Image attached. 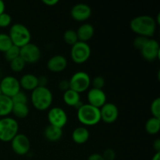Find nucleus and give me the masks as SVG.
Instances as JSON below:
<instances>
[{
    "mask_svg": "<svg viewBox=\"0 0 160 160\" xmlns=\"http://www.w3.org/2000/svg\"><path fill=\"white\" fill-rule=\"evenodd\" d=\"M157 23L152 17L141 15L134 17L130 22V28L138 36L151 38L156 33Z\"/></svg>",
    "mask_w": 160,
    "mask_h": 160,
    "instance_id": "1",
    "label": "nucleus"
},
{
    "mask_svg": "<svg viewBox=\"0 0 160 160\" xmlns=\"http://www.w3.org/2000/svg\"><path fill=\"white\" fill-rule=\"evenodd\" d=\"M52 101V93L48 88L38 86L31 92V104L37 110L45 111L50 109Z\"/></svg>",
    "mask_w": 160,
    "mask_h": 160,
    "instance_id": "2",
    "label": "nucleus"
},
{
    "mask_svg": "<svg viewBox=\"0 0 160 160\" xmlns=\"http://www.w3.org/2000/svg\"><path fill=\"white\" fill-rule=\"evenodd\" d=\"M78 120L81 124L85 126H95L101 121L100 109L92 105L82 104L77 112Z\"/></svg>",
    "mask_w": 160,
    "mask_h": 160,
    "instance_id": "3",
    "label": "nucleus"
},
{
    "mask_svg": "<svg viewBox=\"0 0 160 160\" xmlns=\"http://www.w3.org/2000/svg\"><path fill=\"white\" fill-rule=\"evenodd\" d=\"M8 34L12 45L19 48H21L31 42V31L23 23H17L11 25Z\"/></svg>",
    "mask_w": 160,
    "mask_h": 160,
    "instance_id": "4",
    "label": "nucleus"
},
{
    "mask_svg": "<svg viewBox=\"0 0 160 160\" xmlns=\"http://www.w3.org/2000/svg\"><path fill=\"white\" fill-rule=\"evenodd\" d=\"M19 124L17 120L6 117L0 119V141L10 142L18 134Z\"/></svg>",
    "mask_w": 160,
    "mask_h": 160,
    "instance_id": "5",
    "label": "nucleus"
},
{
    "mask_svg": "<svg viewBox=\"0 0 160 160\" xmlns=\"http://www.w3.org/2000/svg\"><path fill=\"white\" fill-rule=\"evenodd\" d=\"M90 76L84 71H78L73 73L69 80L70 89L81 94L88 90L91 86Z\"/></svg>",
    "mask_w": 160,
    "mask_h": 160,
    "instance_id": "6",
    "label": "nucleus"
},
{
    "mask_svg": "<svg viewBox=\"0 0 160 160\" xmlns=\"http://www.w3.org/2000/svg\"><path fill=\"white\" fill-rule=\"evenodd\" d=\"M92 54L91 47L87 42L78 41L76 44L71 46L70 57L76 64H83L87 62Z\"/></svg>",
    "mask_w": 160,
    "mask_h": 160,
    "instance_id": "7",
    "label": "nucleus"
},
{
    "mask_svg": "<svg viewBox=\"0 0 160 160\" xmlns=\"http://www.w3.org/2000/svg\"><path fill=\"white\" fill-rule=\"evenodd\" d=\"M41 56L42 52L39 47L32 42H30L20 48V57L26 64L36 63L39 61Z\"/></svg>",
    "mask_w": 160,
    "mask_h": 160,
    "instance_id": "8",
    "label": "nucleus"
},
{
    "mask_svg": "<svg viewBox=\"0 0 160 160\" xmlns=\"http://www.w3.org/2000/svg\"><path fill=\"white\" fill-rule=\"evenodd\" d=\"M49 125L62 129L67 125L68 117L63 109L58 106L50 108L47 114Z\"/></svg>",
    "mask_w": 160,
    "mask_h": 160,
    "instance_id": "9",
    "label": "nucleus"
},
{
    "mask_svg": "<svg viewBox=\"0 0 160 160\" xmlns=\"http://www.w3.org/2000/svg\"><path fill=\"white\" fill-rule=\"evenodd\" d=\"M10 142L12 150L18 156H25L31 149V142L29 138L23 134L18 133Z\"/></svg>",
    "mask_w": 160,
    "mask_h": 160,
    "instance_id": "10",
    "label": "nucleus"
},
{
    "mask_svg": "<svg viewBox=\"0 0 160 160\" xmlns=\"http://www.w3.org/2000/svg\"><path fill=\"white\" fill-rule=\"evenodd\" d=\"M0 89L2 95L12 98L20 91L19 80L12 76L4 77L0 81Z\"/></svg>",
    "mask_w": 160,
    "mask_h": 160,
    "instance_id": "11",
    "label": "nucleus"
},
{
    "mask_svg": "<svg viewBox=\"0 0 160 160\" xmlns=\"http://www.w3.org/2000/svg\"><path fill=\"white\" fill-rule=\"evenodd\" d=\"M142 57L147 61H155L159 59L160 47L159 42L153 38H148L143 48L140 50Z\"/></svg>",
    "mask_w": 160,
    "mask_h": 160,
    "instance_id": "12",
    "label": "nucleus"
},
{
    "mask_svg": "<svg viewBox=\"0 0 160 160\" xmlns=\"http://www.w3.org/2000/svg\"><path fill=\"white\" fill-rule=\"evenodd\" d=\"M92 14V8L85 3H78L70 9V16L78 22H85Z\"/></svg>",
    "mask_w": 160,
    "mask_h": 160,
    "instance_id": "13",
    "label": "nucleus"
},
{
    "mask_svg": "<svg viewBox=\"0 0 160 160\" xmlns=\"http://www.w3.org/2000/svg\"><path fill=\"white\" fill-rule=\"evenodd\" d=\"M99 109L101 120L104 123H112L118 119L119 109L114 103L106 102Z\"/></svg>",
    "mask_w": 160,
    "mask_h": 160,
    "instance_id": "14",
    "label": "nucleus"
},
{
    "mask_svg": "<svg viewBox=\"0 0 160 160\" xmlns=\"http://www.w3.org/2000/svg\"><path fill=\"white\" fill-rule=\"evenodd\" d=\"M87 99L88 104L100 109L106 103L107 97L103 89H96L92 88L88 92Z\"/></svg>",
    "mask_w": 160,
    "mask_h": 160,
    "instance_id": "15",
    "label": "nucleus"
},
{
    "mask_svg": "<svg viewBox=\"0 0 160 160\" xmlns=\"http://www.w3.org/2000/svg\"><path fill=\"white\" fill-rule=\"evenodd\" d=\"M67 59L62 55H55L47 62V68L52 73H60L66 70L67 67Z\"/></svg>",
    "mask_w": 160,
    "mask_h": 160,
    "instance_id": "16",
    "label": "nucleus"
},
{
    "mask_svg": "<svg viewBox=\"0 0 160 160\" xmlns=\"http://www.w3.org/2000/svg\"><path fill=\"white\" fill-rule=\"evenodd\" d=\"M76 32L79 42H87L93 38L95 34V28L91 23H84L78 28Z\"/></svg>",
    "mask_w": 160,
    "mask_h": 160,
    "instance_id": "17",
    "label": "nucleus"
},
{
    "mask_svg": "<svg viewBox=\"0 0 160 160\" xmlns=\"http://www.w3.org/2000/svg\"><path fill=\"white\" fill-rule=\"evenodd\" d=\"M20 82V88H23V90L31 91L38 87V77L35 76L33 73H26L23 74L19 80Z\"/></svg>",
    "mask_w": 160,
    "mask_h": 160,
    "instance_id": "18",
    "label": "nucleus"
},
{
    "mask_svg": "<svg viewBox=\"0 0 160 160\" xmlns=\"http://www.w3.org/2000/svg\"><path fill=\"white\" fill-rule=\"evenodd\" d=\"M62 100L66 105L71 106V107H75L77 109H78L83 104L81 101L80 94L71 89H68L63 92Z\"/></svg>",
    "mask_w": 160,
    "mask_h": 160,
    "instance_id": "19",
    "label": "nucleus"
},
{
    "mask_svg": "<svg viewBox=\"0 0 160 160\" xmlns=\"http://www.w3.org/2000/svg\"><path fill=\"white\" fill-rule=\"evenodd\" d=\"M71 138L74 143L78 145H83L88 141L90 138V133L86 127H78L72 132Z\"/></svg>",
    "mask_w": 160,
    "mask_h": 160,
    "instance_id": "20",
    "label": "nucleus"
},
{
    "mask_svg": "<svg viewBox=\"0 0 160 160\" xmlns=\"http://www.w3.org/2000/svg\"><path fill=\"white\" fill-rule=\"evenodd\" d=\"M44 137L51 142H56L62 137V129L48 125L44 130Z\"/></svg>",
    "mask_w": 160,
    "mask_h": 160,
    "instance_id": "21",
    "label": "nucleus"
},
{
    "mask_svg": "<svg viewBox=\"0 0 160 160\" xmlns=\"http://www.w3.org/2000/svg\"><path fill=\"white\" fill-rule=\"evenodd\" d=\"M13 103L9 97L4 95H0V117H6L12 113Z\"/></svg>",
    "mask_w": 160,
    "mask_h": 160,
    "instance_id": "22",
    "label": "nucleus"
},
{
    "mask_svg": "<svg viewBox=\"0 0 160 160\" xmlns=\"http://www.w3.org/2000/svg\"><path fill=\"white\" fill-rule=\"evenodd\" d=\"M145 131L150 135H156L159 132L160 119L152 117L145 124Z\"/></svg>",
    "mask_w": 160,
    "mask_h": 160,
    "instance_id": "23",
    "label": "nucleus"
},
{
    "mask_svg": "<svg viewBox=\"0 0 160 160\" xmlns=\"http://www.w3.org/2000/svg\"><path fill=\"white\" fill-rule=\"evenodd\" d=\"M12 113L17 118L24 119L29 114V107L28 104H13L12 109Z\"/></svg>",
    "mask_w": 160,
    "mask_h": 160,
    "instance_id": "24",
    "label": "nucleus"
},
{
    "mask_svg": "<svg viewBox=\"0 0 160 160\" xmlns=\"http://www.w3.org/2000/svg\"><path fill=\"white\" fill-rule=\"evenodd\" d=\"M63 40L67 45L73 46L74 44H76L78 42V38L77 35L76 31L73 29L67 30L63 34Z\"/></svg>",
    "mask_w": 160,
    "mask_h": 160,
    "instance_id": "25",
    "label": "nucleus"
},
{
    "mask_svg": "<svg viewBox=\"0 0 160 160\" xmlns=\"http://www.w3.org/2000/svg\"><path fill=\"white\" fill-rule=\"evenodd\" d=\"M12 45L9 34L0 33V52L5 53Z\"/></svg>",
    "mask_w": 160,
    "mask_h": 160,
    "instance_id": "26",
    "label": "nucleus"
},
{
    "mask_svg": "<svg viewBox=\"0 0 160 160\" xmlns=\"http://www.w3.org/2000/svg\"><path fill=\"white\" fill-rule=\"evenodd\" d=\"M26 63L19 56V57L16 58L13 60L9 62V67L12 71L15 72V73H20L22 70L24 69Z\"/></svg>",
    "mask_w": 160,
    "mask_h": 160,
    "instance_id": "27",
    "label": "nucleus"
},
{
    "mask_svg": "<svg viewBox=\"0 0 160 160\" xmlns=\"http://www.w3.org/2000/svg\"><path fill=\"white\" fill-rule=\"evenodd\" d=\"M20 48L19 47L15 46L12 45L6 52L4 53L5 55V59L8 61V62H11L13 60L16 58L20 56Z\"/></svg>",
    "mask_w": 160,
    "mask_h": 160,
    "instance_id": "28",
    "label": "nucleus"
},
{
    "mask_svg": "<svg viewBox=\"0 0 160 160\" xmlns=\"http://www.w3.org/2000/svg\"><path fill=\"white\" fill-rule=\"evenodd\" d=\"M150 111L153 117L160 119V98H155L150 106Z\"/></svg>",
    "mask_w": 160,
    "mask_h": 160,
    "instance_id": "29",
    "label": "nucleus"
},
{
    "mask_svg": "<svg viewBox=\"0 0 160 160\" xmlns=\"http://www.w3.org/2000/svg\"><path fill=\"white\" fill-rule=\"evenodd\" d=\"M11 99H12L13 104H17V103H20V104H28V96L25 94V92H22V91H20L19 92H17L15 95H13L11 98Z\"/></svg>",
    "mask_w": 160,
    "mask_h": 160,
    "instance_id": "30",
    "label": "nucleus"
},
{
    "mask_svg": "<svg viewBox=\"0 0 160 160\" xmlns=\"http://www.w3.org/2000/svg\"><path fill=\"white\" fill-rule=\"evenodd\" d=\"M12 23V17L7 12H3L0 15V28H6L10 26Z\"/></svg>",
    "mask_w": 160,
    "mask_h": 160,
    "instance_id": "31",
    "label": "nucleus"
},
{
    "mask_svg": "<svg viewBox=\"0 0 160 160\" xmlns=\"http://www.w3.org/2000/svg\"><path fill=\"white\" fill-rule=\"evenodd\" d=\"M91 84L92 85L93 88L103 89L105 84H106V81H105L104 78H102V76H97L92 80Z\"/></svg>",
    "mask_w": 160,
    "mask_h": 160,
    "instance_id": "32",
    "label": "nucleus"
},
{
    "mask_svg": "<svg viewBox=\"0 0 160 160\" xmlns=\"http://www.w3.org/2000/svg\"><path fill=\"white\" fill-rule=\"evenodd\" d=\"M148 40V38L142 37V36H138L137 38H134V42H133V45H134V46L137 49L141 50L143 48V46L145 45V43H146Z\"/></svg>",
    "mask_w": 160,
    "mask_h": 160,
    "instance_id": "33",
    "label": "nucleus"
},
{
    "mask_svg": "<svg viewBox=\"0 0 160 160\" xmlns=\"http://www.w3.org/2000/svg\"><path fill=\"white\" fill-rule=\"evenodd\" d=\"M104 160H116V152L112 148H107L102 154Z\"/></svg>",
    "mask_w": 160,
    "mask_h": 160,
    "instance_id": "34",
    "label": "nucleus"
},
{
    "mask_svg": "<svg viewBox=\"0 0 160 160\" xmlns=\"http://www.w3.org/2000/svg\"><path fill=\"white\" fill-rule=\"evenodd\" d=\"M58 88L59 90L62 91V92H66L68 89H70V83H69V80H62L58 84Z\"/></svg>",
    "mask_w": 160,
    "mask_h": 160,
    "instance_id": "35",
    "label": "nucleus"
},
{
    "mask_svg": "<svg viewBox=\"0 0 160 160\" xmlns=\"http://www.w3.org/2000/svg\"><path fill=\"white\" fill-rule=\"evenodd\" d=\"M38 86L40 87H47L48 84V78L45 76L38 77Z\"/></svg>",
    "mask_w": 160,
    "mask_h": 160,
    "instance_id": "36",
    "label": "nucleus"
},
{
    "mask_svg": "<svg viewBox=\"0 0 160 160\" xmlns=\"http://www.w3.org/2000/svg\"><path fill=\"white\" fill-rule=\"evenodd\" d=\"M87 160H104L102 154H98V153H93L91 154L90 156L88 157Z\"/></svg>",
    "mask_w": 160,
    "mask_h": 160,
    "instance_id": "37",
    "label": "nucleus"
},
{
    "mask_svg": "<svg viewBox=\"0 0 160 160\" xmlns=\"http://www.w3.org/2000/svg\"><path fill=\"white\" fill-rule=\"evenodd\" d=\"M42 3L48 6H55L59 3L58 0H42Z\"/></svg>",
    "mask_w": 160,
    "mask_h": 160,
    "instance_id": "38",
    "label": "nucleus"
},
{
    "mask_svg": "<svg viewBox=\"0 0 160 160\" xmlns=\"http://www.w3.org/2000/svg\"><path fill=\"white\" fill-rule=\"evenodd\" d=\"M152 148L156 152H160V139L157 138L153 142Z\"/></svg>",
    "mask_w": 160,
    "mask_h": 160,
    "instance_id": "39",
    "label": "nucleus"
},
{
    "mask_svg": "<svg viewBox=\"0 0 160 160\" xmlns=\"http://www.w3.org/2000/svg\"><path fill=\"white\" fill-rule=\"evenodd\" d=\"M5 9H6V5L2 0H0V15L3 12H5Z\"/></svg>",
    "mask_w": 160,
    "mask_h": 160,
    "instance_id": "40",
    "label": "nucleus"
},
{
    "mask_svg": "<svg viewBox=\"0 0 160 160\" xmlns=\"http://www.w3.org/2000/svg\"><path fill=\"white\" fill-rule=\"evenodd\" d=\"M152 160H160V152H156L152 158Z\"/></svg>",
    "mask_w": 160,
    "mask_h": 160,
    "instance_id": "41",
    "label": "nucleus"
},
{
    "mask_svg": "<svg viewBox=\"0 0 160 160\" xmlns=\"http://www.w3.org/2000/svg\"><path fill=\"white\" fill-rule=\"evenodd\" d=\"M2 95V92H1V89H0V95Z\"/></svg>",
    "mask_w": 160,
    "mask_h": 160,
    "instance_id": "42",
    "label": "nucleus"
},
{
    "mask_svg": "<svg viewBox=\"0 0 160 160\" xmlns=\"http://www.w3.org/2000/svg\"><path fill=\"white\" fill-rule=\"evenodd\" d=\"M0 74H1V72H0Z\"/></svg>",
    "mask_w": 160,
    "mask_h": 160,
    "instance_id": "43",
    "label": "nucleus"
}]
</instances>
